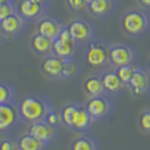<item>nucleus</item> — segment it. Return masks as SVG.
I'll return each instance as SVG.
<instances>
[{"instance_id":"1","label":"nucleus","mask_w":150,"mask_h":150,"mask_svg":"<svg viewBox=\"0 0 150 150\" xmlns=\"http://www.w3.org/2000/svg\"><path fill=\"white\" fill-rule=\"evenodd\" d=\"M120 25L125 35L132 38L144 37L150 33V15L144 9L132 8L123 13Z\"/></svg>"},{"instance_id":"2","label":"nucleus","mask_w":150,"mask_h":150,"mask_svg":"<svg viewBox=\"0 0 150 150\" xmlns=\"http://www.w3.org/2000/svg\"><path fill=\"white\" fill-rule=\"evenodd\" d=\"M18 110L20 118L30 123L44 120L47 113L50 112L47 102L43 98L36 95L25 96L19 102Z\"/></svg>"},{"instance_id":"3","label":"nucleus","mask_w":150,"mask_h":150,"mask_svg":"<svg viewBox=\"0 0 150 150\" xmlns=\"http://www.w3.org/2000/svg\"><path fill=\"white\" fill-rule=\"evenodd\" d=\"M111 45L100 39L88 42L84 53V59L88 67L99 69L110 64Z\"/></svg>"},{"instance_id":"4","label":"nucleus","mask_w":150,"mask_h":150,"mask_svg":"<svg viewBox=\"0 0 150 150\" xmlns=\"http://www.w3.org/2000/svg\"><path fill=\"white\" fill-rule=\"evenodd\" d=\"M85 108L88 110V114L94 120V122L101 121V120L108 119L114 110L111 98L108 94H101L98 96L90 98L88 102L85 103Z\"/></svg>"},{"instance_id":"5","label":"nucleus","mask_w":150,"mask_h":150,"mask_svg":"<svg viewBox=\"0 0 150 150\" xmlns=\"http://www.w3.org/2000/svg\"><path fill=\"white\" fill-rule=\"evenodd\" d=\"M128 88L137 98L148 96L150 94V71L148 67L136 66Z\"/></svg>"},{"instance_id":"6","label":"nucleus","mask_w":150,"mask_h":150,"mask_svg":"<svg viewBox=\"0 0 150 150\" xmlns=\"http://www.w3.org/2000/svg\"><path fill=\"white\" fill-rule=\"evenodd\" d=\"M137 50L127 44H114L110 48V65L119 67L137 62Z\"/></svg>"},{"instance_id":"7","label":"nucleus","mask_w":150,"mask_h":150,"mask_svg":"<svg viewBox=\"0 0 150 150\" xmlns=\"http://www.w3.org/2000/svg\"><path fill=\"white\" fill-rule=\"evenodd\" d=\"M69 34L77 44H84L93 40L95 35V28L93 24L84 19H75L67 26Z\"/></svg>"},{"instance_id":"8","label":"nucleus","mask_w":150,"mask_h":150,"mask_svg":"<svg viewBox=\"0 0 150 150\" xmlns=\"http://www.w3.org/2000/svg\"><path fill=\"white\" fill-rule=\"evenodd\" d=\"M20 117L19 110L13 103L0 104V132L8 131L11 129Z\"/></svg>"},{"instance_id":"9","label":"nucleus","mask_w":150,"mask_h":150,"mask_svg":"<svg viewBox=\"0 0 150 150\" xmlns=\"http://www.w3.org/2000/svg\"><path fill=\"white\" fill-rule=\"evenodd\" d=\"M101 80L103 83V88L105 94L110 96H115L122 94L123 90L127 86L122 83V81L119 79L118 74L115 73V71H108L105 73H103L101 76Z\"/></svg>"},{"instance_id":"10","label":"nucleus","mask_w":150,"mask_h":150,"mask_svg":"<svg viewBox=\"0 0 150 150\" xmlns=\"http://www.w3.org/2000/svg\"><path fill=\"white\" fill-rule=\"evenodd\" d=\"M28 133L38 140H40L42 142L46 144L55 137L56 129L55 127L48 125L46 121L42 120V121L33 122L28 128Z\"/></svg>"},{"instance_id":"11","label":"nucleus","mask_w":150,"mask_h":150,"mask_svg":"<svg viewBox=\"0 0 150 150\" xmlns=\"http://www.w3.org/2000/svg\"><path fill=\"white\" fill-rule=\"evenodd\" d=\"M94 123V120L88 114L85 105L77 104V108L75 110L72 121V130L76 132H85L92 127Z\"/></svg>"},{"instance_id":"12","label":"nucleus","mask_w":150,"mask_h":150,"mask_svg":"<svg viewBox=\"0 0 150 150\" xmlns=\"http://www.w3.org/2000/svg\"><path fill=\"white\" fill-rule=\"evenodd\" d=\"M115 0H93L88 4V10L96 18H106L115 10Z\"/></svg>"},{"instance_id":"13","label":"nucleus","mask_w":150,"mask_h":150,"mask_svg":"<svg viewBox=\"0 0 150 150\" xmlns=\"http://www.w3.org/2000/svg\"><path fill=\"white\" fill-rule=\"evenodd\" d=\"M44 10V5L35 0H21L18 5V13L21 18L36 19Z\"/></svg>"},{"instance_id":"14","label":"nucleus","mask_w":150,"mask_h":150,"mask_svg":"<svg viewBox=\"0 0 150 150\" xmlns=\"http://www.w3.org/2000/svg\"><path fill=\"white\" fill-rule=\"evenodd\" d=\"M64 62V58L56 55L47 56L42 63V71L50 77H62Z\"/></svg>"},{"instance_id":"15","label":"nucleus","mask_w":150,"mask_h":150,"mask_svg":"<svg viewBox=\"0 0 150 150\" xmlns=\"http://www.w3.org/2000/svg\"><path fill=\"white\" fill-rule=\"evenodd\" d=\"M63 28H64V26L59 21L50 18H44L38 23L37 33L54 40L55 38L58 37Z\"/></svg>"},{"instance_id":"16","label":"nucleus","mask_w":150,"mask_h":150,"mask_svg":"<svg viewBox=\"0 0 150 150\" xmlns=\"http://www.w3.org/2000/svg\"><path fill=\"white\" fill-rule=\"evenodd\" d=\"M76 45H77V43L75 40L67 42V40H63V39L57 37L53 40L52 53L54 55H56V56L62 57L64 59L71 58L74 54Z\"/></svg>"},{"instance_id":"17","label":"nucleus","mask_w":150,"mask_h":150,"mask_svg":"<svg viewBox=\"0 0 150 150\" xmlns=\"http://www.w3.org/2000/svg\"><path fill=\"white\" fill-rule=\"evenodd\" d=\"M21 16L17 13H11L10 16H8L2 21H0L1 29L4 31V34L6 35H16L23 27V19L20 18Z\"/></svg>"},{"instance_id":"18","label":"nucleus","mask_w":150,"mask_h":150,"mask_svg":"<svg viewBox=\"0 0 150 150\" xmlns=\"http://www.w3.org/2000/svg\"><path fill=\"white\" fill-rule=\"evenodd\" d=\"M31 47L38 54H48L52 53L53 39L43 36L40 34H35L31 38Z\"/></svg>"},{"instance_id":"19","label":"nucleus","mask_w":150,"mask_h":150,"mask_svg":"<svg viewBox=\"0 0 150 150\" xmlns=\"http://www.w3.org/2000/svg\"><path fill=\"white\" fill-rule=\"evenodd\" d=\"M83 88H84L85 93L88 94L90 98L98 96V95L105 93L102 80H101V77H98V76H90V77H88L84 81Z\"/></svg>"},{"instance_id":"20","label":"nucleus","mask_w":150,"mask_h":150,"mask_svg":"<svg viewBox=\"0 0 150 150\" xmlns=\"http://www.w3.org/2000/svg\"><path fill=\"white\" fill-rule=\"evenodd\" d=\"M44 142L33 137L31 134L27 133L19 138L18 140V149L19 150H43Z\"/></svg>"},{"instance_id":"21","label":"nucleus","mask_w":150,"mask_h":150,"mask_svg":"<svg viewBox=\"0 0 150 150\" xmlns=\"http://www.w3.org/2000/svg\"><path fill=\"white\" fill-rule=\"evenodd\" d=\"M71 150H99V144L92 138L80 137L72 142Z\"/></svg>"},{"instance_id":"22","label":"nucleus","mask_w":150,"mask_h":150,"mask_svg":"<svg viewBox=\"0 0 150 150\" xmlns=\"http://www.w3.org/2000/svg\"><path fill=\"white\" fill-rule=\"evenodd\" d=\"M80 71V66L79 63L75 59L71 58H66L64 62V67H63L62 72V79H73L76 75L79 74Z\"/></svg>"},{"instance_id":"23","label":"nucleus","mask_w":150,"mask_h":150,"mask_svg":"<svg viewBox=\"0 0 150 150\" xmlns=\"http://www.w3.org/2000/svg\"><path fill=\"white\" fill-rule=\"evenodd\" d=\"M134 69H136V65H134V64H130V65H123V66L115 67L114 71H115V73L118 74L120 80L122 81V83L128 88L129 82H130L132 75L134 73Z\"/></svg>"},{"instance_id":"24","label":"nucleus","mask_w":150,"mask_h":150,"mask_svg":"<svg viewBox=\"0 0 150 150\" xmlns=\"http://www.w3.org/2000/svg\"><path fill=\"white\" fill-rule=\"evenodd\" d=\"M138 127L140 131L150 134V108L142 110L138 117Z\"/></svg>"},{"instance_id":"25","label":"nucleus","mask_w":150,"mask_h":150,"mask_svg":"<svg viewBox=\"0 0 150 150\" xmlns=\"http://www.w3.org/2000/svg\"><path fill=\"white\" fill-rule=\"evenodd\" d=\"M77 108V104L75 103H69L65 105L61 111V117H62V122L69 129L72 128V121H73V115Z\"/></svg>"},{"instance_id":"26","label":"nucleus","mask_w":150,"mask_h":150,"mask_svg":"<svg viewBox=\"0 0 150 150\" xmlns=\"http://www.w3.org/2000/svg\"><path fill=\"white\" fill-rule=\"evenodd\" d=\"M13 100V92L11 88L7 84L0 83V104L2 103H9Z\"/></svg>"},{"instance_id":"27","label":"nucleus","mask_w":150,"mask_h":150,"mask_svg":"<svg viewBox=\"0 0 150 150\" xmlns=\"http://www.w3.org/2000/svg\"><path fill=\"white\" fill-rule=\"evenodd\" d=\"M44 120L48 125H53V127H56V125L63 123L61 112H55V111H50V112L47 113V115L45 117Z\"/></svg>"},{"instance_id":"28","label":"nucleus","mask_w":150,"mask_h":150,"mask_svg":"<svg viewBox=\"0 0 150 150\" xmlns=\"http://www.w3.org/2000/svg\"><path fill=\"white\" fill-rule=\"evenodd\" d=\"M15 13L13 7L10 2H4L0 4V21H2L8 16H10L11 13Z\"/></svg>"},{"instance_id":"29","label":"nucleus","mask_w":150,"mask_h":150,"mask_svg":"<svg viewBox=\"0 0 150 150\" xmlns=\"http://www.w3.org/2000/svg\"><path fill=\"white\" fill-rule=\"evenodd\" d=\"M67 5L72 10L75 11H81L83 9H88V4L85 0H66Z\"/></svg>"},{"instance_id":"30","label":"nucleus","mask_w":150,"mask_h":150,"mask_svg":"<svg viewBox=\"0 0 150 150\" xmlns=\"http://www.w3.org/2000/svg\"><path fill=\"white\" fill-rule=\"evenodd\" d=\"M0 150H16V144L10 140H1L0 141Z\"/></svg>"},{"instance_id":"31","label":"nucleus","mask_w":150,"mask_h":150,"mask_svg":"<svg viewBox=\"0 0 150 150\" xmlns=\"http://www.w3.org/2000/svg\"><path fill=\"white\" fill-rule=\"evenodd\" d=\"M139 4L146 9H150V0H138Z\"/></svg>"},{"instance_id":"32","label":"nucleus","mask_w":150,"mask_h":150,"mask_svg":"<svg viewBox=\"0 0 150 150\" xmlns=\"http://www.w3.org/2000/svg\"><path fill=\"white\" fill-rule=\"evenodd\" d=\"M35 1H37V2H39V4H43V5H44L47 0H35Z\"/></svg>"},{"instance_id":"33","label":"nucleus","mask_w":150,"mask_h":150,"mask_svg":"<svg viewBox=\"0 0 150 150\" xmlns=\"http://www.w3.org/2000/svg\"><path fill=\"white\" fill-rule=\"evenodd\" d=\"M147 67H148V69L150 71V57H149V59H148V64H147Z\"/></svg>"},{"instance_id":"34","label":"nucleus","mask_w":150,"mask_h":150,"mask_svg":"<svg viewBox=\"0 0 150 150\" xmlns=\"http://www.w3.org/2000/svg\"><path fill=\"white\" fill-rule=\"evenodd\" d=\"M4 2H9V0H0V4H4Z\"/></svg>"},{"instance_id":"35","label":"nucleus","mask_w":150,"mask_h":150,"mask_svg":"<svg viewBox=\"0 0 150 150\" xmlns=\"http://www.w3.org/2000/svg\"><path fill=\"white\" fill-rule=\"evenodd\" d=\"M2 34H4V31H2V29H1V26H0V37H1Z\"/></svg>"},{"instance_id":"36","label":"nucleus","mask_w":150,"mask_h":150,"mask_svg":"<svg viewBox=\"0 0 150 150\" xmlns=\"http://www.w3.org/2000/svg\"><path fill=\"white\" fill-rule=\"evenodd\" d=\"M85 1H86V4H90V2H91V1H93V0H85Z\"/></svg>"}]
</instances>
